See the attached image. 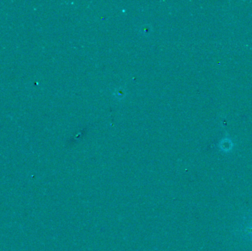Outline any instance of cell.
<instances>
[{
    "label": "cell",
    "mask_w": 252,
    "mask_h": 251,
    "mask_svg": "<svg viewBox=\"0 0 252 251\" xmlns=\"http://www.w3.org/2000/svg\"><path fill=\"white\" fill-rule=\"evenodd\" d=\"M114 96L117 100H122L126 96V90L122 87L116 88L114 92Z\"/></svg>",
    "instance_id": "obj_1"
},
{
    "label": "cell",
    "mask_w": 252,
    "mask_h": 251,
    "mask_svg": "<svg viewBox=\"0 0 252 251\" xmlns=\"http://www.w3.org/2000/svg\"><path fill=\"white\" fill-rule=\"evenodd\" d=\"M232 146H233V144L229 139H227V140L224 139V140L221 142V148L223 151H229L231 148L232 147Z\"/></svg>",
    "instance_id": "obj_2"
},
{
    "label": "cell",
    "mask_w": 252,
    "mask_h": 251,
    "mask_svg": "<svg viewBox=\"0 0 252 251\" xmlns=\"http://www.w3.org/2000/svg\"><path fill=\"white\" fill-rule=\"evenodd\" d=\"M141 30L142 31V33H143V34L146 35V34H148V33H150V31H151V30H150V28L148 27H144L143 29Z\"/></svg>",
    "instance_id": "obj_3"
},
{
    "label": "cell",
    "mask_w": 252,
    "mask_h": 251,
    "mask_svg": "<svg viewBox=\"0 0 252 251\" xmlns=\"http://www.w3.org/2000/svg\"><path fill=\"white\" fill-rule=\"evenodd\" d=\"M249 233L251 234V236H252V225L249 228Z\"/></svg>",
    "instance_id": "obj_4"
}]
</instances>
